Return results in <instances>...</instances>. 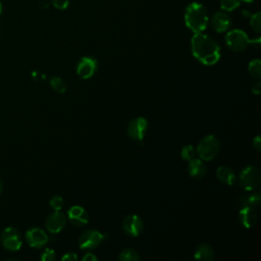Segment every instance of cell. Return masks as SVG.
I'll use <instances>...</instances> for the list:
<instances>
[{
    "label": "cell",
    "instance_id": "obj_30",
    "mask_svg": "<svg viewBox=\"0 0 261 261\" xmlns=\"http://www.w3.org/2000/svg\"><path fill=\"white\" fill-rule=\"evenodd\" d=\"M253 147L259 152L261 151V139L259 136H257L254 140H253Z\"/></svg>",
    "mask_w": 261,
    "mask_h": 261
},
{
    "label": "cell",
    "instance_id": "obj_13",
    "mask_svg": "<svg viewBox=\"0 0 261 261\" xmlns=\"http://www.w3.org/2000/svg\"><path fill=\"white\" fill-rule=\"evenodd\" d=\"M211 25L217 33L226 32L231 25V17L225 11H217L212 16Z\"/></svg>",
    "mask_w": 261,
    "mask_h": 261
},
{
    "label": "cell",
    "instance_id": "obj_29",
    "mask_svg": "<svg viewBox=\"0 0 261 261\" xmlns=\"http://www.w3.org/2000/svg\"><path fill=\"white\" fill-rule=\"evenodd\" d=\"M63 261H76L77 260V256L75 253L72 252H68L66 254H64L61 258Z\"/></svg>",
    "mask_w": 261,
    "mask_h": 261
},
{
    "label": "cell",
    "instance_id": "obj_25",
    "mask_svg": "<svg viewBox=\"0 0 261 261\" xmlns=\"http://www.w3.org/2000/svg\"><path fill=\"white\" fill-rule=\"evenodd\" d=\"M250 25L255 32L260 33V31H261V14H260V12H256L255 14L250 15Z\"/></svg>",
    "mask_w": 261,
    "mask_h": 261
},
{
    "label": "cell",
    "instance_id": "obj_12",
    "mask_svg": "<svg viewBox=\"0 0 261 261\" xmlns=\"http://www.w3.org/2000/svg\"><path fill=\"white\" fill-rule=\"evenodd\" d=\"M66 222L65 215L60 212V210H57L51 214H49L45 220V226L47 230H49L52 233H57L64 227Z\"/></svg>",
    "mask_w": 261,
    "mask_h": 261
},
{
    "label": "cell",
    "instance_id": "obj_1",
    "mask_svg": "<svg viewBox=\"0 0 261 261\" xmlns=\"http://www.w3.org/2000/svg\"><path fill=\"white\" fill-rule=\"evenodd\" d=\"M191 46L194 57L205 65H213L220 58V48L218 44L202 33L193 36Z\"/></svg>",
    "mask_w": 261,
    "mask_h": 261
},
{
    "label": "cell",
    "instance_id": "obj_21",
    "mask_svg": "<svg viewBox=\"0 0 261 261\" xmlns=\"http://www.w3.org/2000/svg\"><path fill=\"white\" fill-rule=\"evenodd\" d=\"M50 86L52 87V89L57 92V93H64L66 92V89H67V86H66V83L59 76H52L50 79Z\"/></svg>",
    "mask_w": 261,
    "mask_h": 261
},
{
    "label": "cell",
    "instance_id": "obj_19",
    "mask_svg": "<svg viewBox=\"0 0 261 261\" xmlns=\"http://www.w3.org/2000/svg\"><path fill=\"white\" fill-rule=\"evenodd\" d=\"M260 194L259 193H253L250 195H241L239 198V202L242 205V207L250 206V207H256L260 203Z\"/></svg>",
    "mask_w": 261,
    "mask_h": 261
},
{
    "label": "cell",
    "instance_id": "obj_27",
    "mask_svg": "<svg viewBox=\"0 0 261 261\" xmlns=\"http://www.w3.org/2000/svg\"><path fill=\"white\" fill-rule=\"evenodd\" d=\"M51 4L59 10H64L69 5V0H51Z\"/></svg>",
    "mask_w": 261,
    "mask_h": 261
},
{
    "label": "cell",
    "instance_id": "obj_8",
    "mask_svg": "<svg viewBox=\"0 0 261 261\" xmlns=\"http://www.w3.org/2000/svg\"><path fill=\"white\" fill-rule=\"evenodd\" d=\"M98 68V61L94 57L84 56L76 65V73L81 79L87 80L92 77Z\"/></svg>",
    "mask_w": 261,
    "mask_h": 261
},
{
    "label": "cell",
    "instance_id": "obj_11",
    "mask_svg": "<svg viewBox=\"0 0 261 261\" xmlns=\"http://www.w3.org/2000/svg\"><path fill=\"white\" fill-rule=\"evenodd\" d=\"M25 240L31 247L39 249L47 244L48 236L43 229L39 227H33L25 232Z\"/></svg>",
    "mask_w": 261,
    "mask_h": 261
},
{
    "label": "cell",
    "instance_id": "obj_3",
    "mask_svg": "<svg viewBox=\"0 0 261 261\" xmlns=\"http://www.w3.org/2000/svg\"><path fill=\"white\" fill-rule=\"evenodd\" d=\"M219 149L220 144L218 139L213 135H208L200 141L196 151L200 159L204 161H210L217 156Z\"/></svg>",
    "mask_w": 261,
    "mask_h": 261
},
{
    "label": "cell",
    "instance_id": "obj_16",
    "mask_svg": "<svg viewBox=\"0 0 261 261\" xmlns=\"http://www.w3.org/2000/svg\"><path fill=\"white\" fill-rule=\"evenodd\" d=\"M188 171L189 174L194 177V178H202L207 171L206 165L204 164L202 159L194 158L191 161H189V166H188Z\"/></svg>",
    "mask_w": 261,
    "mask_h": 261
},
{
    "label": "cell",
    "instance_id": "obj_36",
    "mask_svg": "<svg viewBox=\"0 0 261 261\" xmlns=\"http://www.w3.org/2000/svg\"><path fill=\"white\" fill-rule=\"evenodd\" d=\"M1 192H2V182L0 180V194H1Z\"/></svg>",
    "mask_w": 261,
    "mask_h": 261
},
{
    "label": "cell",
    "instance_id": "obj_28",
    "mask_svg": "<svg viewBox=\"0 0 261 261\" xmlns=\"http://www.w3.org/2000/svg\"><path fill=\"white\" fill-rule=\"evenodd\" d=\"M42 261H53L55 260V253L52 249H46L41 255Z\"/></svg>",
    "mask_w": 261,
    "mask_h": 261
},
{
    "label": "cell",
    "instance_id": "obj_9",
    "mask_svg": "<svg viewBox=\"0 0 261 261\" xmlns=\"http://www.w3.org/2000/svg\"><path fill=\"white\" fill-rule=\"evenodd\" d=\"M148 128V122L144 117H136L128 123L127 134L134 140L141 141L144 139Z\"/></svg>",
    "mask_w": 261,
    "mask_h": 261
},
{
    "label": "cell",
    "instance_id": "obj_31",
    "mask_svg": "<svg viewBox=\"0 0 261 261\" xmlns=\"http://www.w3.org/2000/svg\"><path fill=\"white\" fill-rule=\"evenodd\" d=\"M84 261H96L97 257L93 253H86L85 256L83 257Z\"/></svg>",
    "mask_w": 261,
    "mask_h": 261
},
{
    "label": "cell",
    "instance_id": "obj_33",
    "mask_svg": "<svg viewBox=\"0 0 261 261\" xmlns=\"http://www.w3.org/2000/svg\"><path fill=\"white\" fill-rule=\"evenodd\" d=\"M49 4H50V2H49L48 0H42L41 3H40V6H41L42 8H48V7H49Z\"/></svg>",
    "mask_w": 261,
    "mask_h": 261
},
{
    "label": "cell",
    "instance_id": "obj_23",
    "mask_svg": "<svg viewBox=\"0 0 261 261\" xmlns=\"http://www.w3.org/2000/svg\"><path fill=\"white\" fill-rule=\"evenodd\" d=\"M197 155V151L195 150V148L192 145H188V146H184L181 149V157L184 160L187 161H191L192 159L196 158Z\"/></svg>",
    "mask_w": 261,
    "mask_h": 261
},
{
    "label": "cell",
    "instance_id": "obj_26",
    "mask_svg": "<svg viewBox=\"0 0 261 261\" xmlns=\"http://www.w3.org/2000/svg\"><path fill=\"white\" fill-rule=\"evenodd\" d=\"M50 206H51L55 211L60 210V209L62 208V206H63V200H62V198H61L60 196H54V197H52L51 200H50Z\"/></svg>",
    "mask_w": 261,
    "mask_h": 261
},
{
    "label": "cell",
    "instance_id": "obj_17",
    "mask_svg": "<svg viewBox=\"0 0 261 261\" xmlns=\"http://www.w3.org/2000/svg\"><path fill=\"white\" fill-rule=\"evenodd\" d=\"M216 175L217 178L223 182L224 185H228L231 186L237 181V177L234 172L232 171L231 168L227 167V166H220L217 168L216 170Z\"/></svg>",
    "mask_w": 261,
    "mask_h": 261
},
{
    "label": "cell",
    "instance_id": "obj_34",
    "mask_svg": "<svg viewBox=\"0 0 261 261\" xmlns=\"http://www.w3.org/2000/svg\"><path fill=\"white\" fill-rule=\"evenodd\" d=\"M241 2H245V3H247V4H250V3L254 2V0H241Z\"/></svg>",
    "mask_w": 261,
    "mask_h": 261
},
{
    "label": "cell",
    "instance_id": "obj_22",
    "mask_svg": "<svg viewBox=\"0 0 261 261\" xmlns=\"http://www.w3.org/2000/svg\"><path fill=\"white\" fill-rule=\"evenodd\" d=\"M248 70L250 74L256 79L261 76V61L259 59H254L249 63Z\"/></svg>",
    "mask_w": 261,
    "mask_h": 261
},
{
    "label": "cell",
    "instance_id": "obj_5",
    "mask_svg": "<svg viewBox=\"0 0 261 261\" xmlns=\"http://www.w3.org/2000/svg\"><path fill=\"white\" fill-rule=\"evenodd\" d=\"M260 171L254 165L246 166L240 173V186L246 191L255 190L260 184Z\"/></svg>",
    "mask_w": 261,
    "mask_h": 261
},
{
    "label": "cell",
    "instance_id": "obj_18",
    "mask_svg": "<svg viewBox=\"0 0 261 261\" xmlns=\"http://www.w3.org/2000/svg\"><path fill=\"white\" fill-rule=\"evenodd\" d=\"M194 257L197 260L203 261H212L214 259V251L211 246L208 244H200L195 250Z\"/></svg>",
    "mask_w": 261,
    "mask_h": 261
},
{
    "label": "cell",
    "instance_id": "obj_14",
    "mask_svg": "<svg viewBox=\"0 0 261 261\" xmlns=\"http://www.w3.org/2000/svg\"><path fill=\"white\" fill-rule=\"evenodd\" d=\"M67 216L70 222L75 226H83L88 223L89 215L83 207L72 206L67 211Z\"/></svg>",
    "mask_w": 261,
    "mask_h": 261
},
{
    "label": "cell",
    "instance_id": "obj_15",
    "mask_svg": "<svg viewBox=\"0 0 261 261\" xmlns=\"http://www.w3.org/2000/svg\"><path fill=\"white\" fill-rule=\"evenodd\" d=\"M239 218L243 226H245L246 228H251L256 224L258 216L253 207L246 206V207H242Z\"/></svg>",
    "mask_w": 261,
    "mask_h": 261
},
{
    "label": "cell",
    "instance_id": "obj_4",
    "mask_svg": "<svg viewBox=\"0 0 261 261\" xmlns=\"http://www.w3.org/2000/svg\"><path fill=\"white\" fill-rule=\"evenodd\" d=\"M226 45L236 52L245 51L252 43L248 35L242 30H231L225 36Z\"/></svg>",
    "mask_w": 261,
    "mask_h": 261
},
{
    "label": "cell",
    "instance_id": "obj_32",
    "mask_svg": "<svg viewBox=\"0 0 261 261\" xmlns=\"http://www.w3.org/2000/svg\"><path fill=\"white\" fill-rule=\"evenodd\" d=\"M261 90V82H256L255 84H253L252 86V92L254 94H259Z\"/></svg>",
    "mask_w": 261,
    "mask_h": 261
},
{
    "label": "cell",
    "instance_id": "obj_10",
    "mask_svg": "<svg viewBox=\"0 0 261 261\" xmlns=\"http://www.w3.org/2000/svg\"><path fill=\"white\" fill-rule=\"evenodd\" d=\"M143 227L144 224L142 219L135 214L127 215L122 221V229L129 237H138L141 234Z\"/></svg>",
    "mask_w": 261,
    "mask_h": 261
},
{
    "label": "cell",
    "instance_id": "obj_2",
    "mask_svg": "<svg viewBox=\"0 0 261 261\" xmlns=\"http://www.w3.org/2000/svg\"><path fill=\"white\" fill-rule=\"evenodd\" d=\"M185 22L193 33H202L206 30L208 24L206 8L201 3H191L185 10Z\"/></svg>",
    "mask_w": 261,
    "mask_h": 261
},
{
    "label": "cell",
    "instance_id": "obj_7",
    "mask_svg": "<svg viewBox=\"0 0 261 261\" xmlns=\"http://www.w3.org/2000/svg\"><path fill=\"white\" fill-rule=\"evenodd\" d=\"M105 236L96 229L85 230L79 238V246L83 250H92L97 248Z\"/></svg>",
    "mask_w": 261,
    "mask_h": 261
},
{
    "label": "cell",
    "instance_id": "obj_35",
    "mask_svg": "<svg viewBox=\"0 0 261 261\" xmlns=\"http://www.w3.org/2000/svg\"><path fill=\"white\" fill-rule=\"evenodd\" d=\"M1 12H2V3L0 2V15H1Z\"/></svg>",
    "mask_w": 261,
    "mask_h": 261
},
{
    "label": "cell",
    "instance_id": "obj_24",
    "mask_svg": "<svg viewBox=\"0 0 261 261\" xmlns=\"http://www.w3.org/2000/svg\"><path fill=\"white\" fill-rule=\"evenodd\" d=\"M241 4V0H220V7L222 10L229 12L239 7Z\"/></svg>",
    "mask_w": 261,
    "mask_h": 261
},
{
    "label": "cell",
    "instance_id": "obj_6",
    "mask_svg": "<svg viewBox=\"0 0 261 261\" xmlns=\"http://www.w3.org/2000/svg\"><path fill=\"white\" fill-rule=\"evenodd\" d=\"M1 244L8 251L19 250L22 244L19 231L14 227H6L1 233Z\"/></svg>",
    "mask_w": 261,
    "mask_h": 261
},
{
    "label": "cell",
    "instance_id": "obj_20",
    "mask_svg": "<svg viewBox=\"0 0 261 261\" xmlns=\"http://www.w3.org/2000/svg\"><path fill=\"white\" fill-rule=\"evenodd\" d=\"M118 259L121 261H138V260H140V256L136 250L126 248V249H123L119 253Z\"/></svg>",
    "mask_w": 261,
    "mask_h": 261
}]
</instances>
